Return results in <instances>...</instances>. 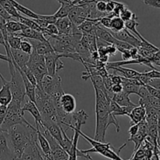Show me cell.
Segmentation results:
<instances>
[{
  "mask_svg": "<svg viewBox=\"0 0 160 160\" xmlns=\"http://www.w3.org/2000/svg\"><path fill=\"white\" fill-rule=\"evenodd\" d=\"M0 60H2V61H6V62H8V61H9V59H8L7 55L2 54V53H0Z\"/></svg>",
  "mask_w": 160,
  "mask_h": 160,
  "instance_id": "cell-55",
  "label": "cell"
},
{
  "mask_svg": "<svg viewBox=\"0 0 160 160\" xmlns=\"http://www.w3.org/2000/svg\"><path fill=\"white\" fill-rule=\"evenodd\" d=\"M20 50L28 54H31L33 51V45L28 39H22L20 45Z\"/></svg>",
  "mask_w": 160,
  "mask_h": 160,
  "instance_id": "cell-35",
  "label": "cell"
},
{
  "mask_svg": "<svg viewBox=\"0 0 160 160\" xmlns=\"http://www.w3.org/2000/svg\"><path fill=\"white\" fill-rule=\"evenodd\" d=\"M106 53H107L109 56H114V55H116L117 53H118L117 49L116 48L115 45H112V44H109L108 45H106Z\"/></svg>",
  "mask_w": 160,
  "mask_h": 160,
  "instance_id": "cell-42",
  "label": "cell"
},
{
  "mask_svg": "<svg viewBox=\"0 0 160 160\" xmlns=\"http://www.w3.org/2000/svg\"><path fill=\"white\" fill-rule=\"evenodd\" d=\"M109 32L114 36L118 40L122 41V42H124L126 43L129 44L131 46L136 47V48H139L141 45V40L137 37V36L134 35V34H132L131 32H130L128 29L126 28H123V29L120 30L119 31H112L109 30Z\"/></svg>",
  "mask_w": 160,
  "mask_h": 160,
  "instance_id": "cell-8",
  "label": "cell"
},
{
  "mask_svg": "<svg viewBox=\"0 0 160 160\" xmlns=\"http://www.w3.org/2000/svg\"><path fill=\"white\" fill-rule=\"evenodd\" d=\"M24 27L25 25H23V24H21L18 20H13L12 19L6 20V28L8 35L20 32Z\"/></svg>",
  "mask_w": 160,
  "mask_h": 160,
  "instance_id": "cell-28",
  "label": "cell"
},
{
  "mask_svg": "<svg viewBox=\"0 0 160 160\" xmlns=\"http://www.w3.org/2000/svg\"><path fill=\"white\" fill-rule=\"evenodd\" d=\"M138 123L131 125V127L128 130V133H130V136H132L135 135L138 133Z\"/></svg>",
  "mask_w": 160,
  "mask_h": 160,
  "instance_id": "cell-51",
  "label": "cell"
},
{
  "mask_svg": "<svg viewBox=\"0 0 160 160\" xmlns=\"http://www.w3.org/2000/svg\"><path fill=\"white\" fill-rule=\"evenodd\" d=\"M37 86L43 89L47 94L51 96L54 100H59L61 95L64 93L62 88V79L58 73L53 76L45 75L41 83Z\"/></svg>",
  "mask_w": 160,
  "mask_h": 160,
  "instance_id": "cell-6",
  "label": "cell"
},
{
  "mask_svg": "<svg viewBox=\"0 0 160 160\" xmlns=\"http://www.w3.org/2000/svg\"><path fill=\"white\" fill-rule=\"evenodd\" d=\"M110 23L111 18L108 17L107 15L100 17L99 24L103 27V28H106V29H109V28H110Z\"/></svg>",
  "mask_w": 160,
  "mask_h": 160,
  "instance_id": "cell-39",
  "label": "cell"
},
{
  "mask_svg": "<svg viewBox=\"0 0 160 160\" xmlns=\"http://www.w3.org/2000/svg\"><path fill=\"white\" fill-rule=\"evenodd\" d=\"M44 57H45L47 75H50V76H53V75L57 73L56 71V62H57L59 58H61L60 54L56 53V52H52V53H48L45 56H44Z\"/></svg>",
  "mask_w": 160,
  "mask_h": 160,
  "instance_id": "cell-14",
  "label": "cell"
},
{
  "mask_svg": "<svg viewBox=\"0 0 160 160\" xmlns=\"http://www.w3.org/2000/svg\"><path fill=\"white\" fill-rule=\"evenodd\" d=\"M38 18L42 19V20H45L48 24H55L57 20V18L54 16V14L52 15H40L38 14Z\"/></svg>",
  "mask_w": 160,
  "mask_h": 160,
  "instance_id": "cell-40",
  "label": "cell"
},
{
  "mask_svg": "<svg viewBox=\"0 0 160 160\" xmlns=\"http://www.w3.org/2000/svg\"><path fill=\"white\" fill-rule=\"evenodd\" d=\"M59 31V35H70L78 31V27L74 26L68 17L57 19L55 23Z\"/></svg>",
  "mask_w": 160,
  "mask_h": 160,
  "instance_id": "cell-9",
  "label": "cell"
},
{
  "mask_svg": "<svg viewBox=\"0 0 160 160\" xmlns=\"http://www.w3.org/2000/svg\"><path fill=\"white\" fill-rule=\"evenodd\" d=\"M37 130V141L39 147H40L41 151H42V154L45 156V158L47 160H51L52 155H51V148H50V145L48 144V141L46 138L45 137L43 134L41 133L38 128L35 127Z\"/></svg>",
  "mask_w": 160,
  "mask_h": 160,
  "instance_id": "cell-19",
  "label": "cell"
},
{
  "mask_svg": "<svg viewBox=\"0 0 160 160\" xmlns=\"http://www.w3.org/2000/svg\"><path fill=\"white\" fill-rule=\"evenodd\" d=\"M12 59L13 60L15 64L20 69L26 67L30 58V54L21 51L20 49H11L10 48Z\"/></svg>",
  "mask_w": 160,
  "mask_h": 160,
  "instance_id": "cell-17",
  "label": "cell"
},
{
  "mask_svg": "<svg viewBox=\"0 0 160 160\" xmlns=\"http://www.w3.org/2000/svg\"><path fill=\"white\" fill-rule=\"evenodd\" d=\"M88 119V114L83 109L71 113V125L69 126V130L71 127L81 129L82 125H85Z\"/></svg>",
  "mask_w": 160,
  "mask_h": 160,
  "instance_id": "cell-18",
  "label": "cell"
},
{
  "mask_svg": "<svg viewBox=\"0 0 160 160\" xmlns=\"http://www.w3.org/2000/svg\"><path fill=\"white\" fill-rule=\"evenodd\" d=\"M136 16L135 13L132 12L131 10H130L128 7L124 8V9L122 10V12L120 13V16L119 17L122 19L124 22L128 21V20H131L133 17H134Z\"/></svg>",
  "mask_w": 160,
  "mask_h": 160,
  "instance_id": "cell-36",
  "label": "cell"
},
{
  "mask_svg": "<svg viewBox=\"0 0 160 160\" xmlns=\"http://www.w3.org/2000/svg\"><path fill=\"white\" fill-rule=\"evenodd\" d=\"M0 5L2 6L5 9V10L12 17L17 19V20H18V18L20 17V14L15 8L13 7L12 4L9 3V0H0Z\"/></svg>",
  "mask_w": 160,
  "mask_h": 160,
  "instance_id": "cell-30",
  "label": "cell"
},
{
  "mask_svg": "<svg viewBox=\"0 0 160 160\" xmlns=\"http://www.w3.org/2000/svg\"><path fill=\"white\" fill-rule=\"evenodd\" d=\"M28 39L33 45V50L36 51V53H38L39 55H42V56H45L46 54L54 52L52 47L51 44L47 39L46 41L44 42H41L38 40H34V39Z\"/></svg>",
  "mask_w": 160,
  "mask_h": 160,
  "instance_id": "cell-15",
  "label": "cell"
},
{
  "mask_svg": "<svg viewBox=\"0 0 160 160\" xmlns=\"http://www.w3.org/2000/svg\"><path fill=\"white\" fill-rule=\"evenodd\" d=\"M142 74L148 78H160V72L158 69H153L149 72H142Z\"/></svg>",
  "mask_w": 160,
  "mask_h": 160,
  "instance_id": "cell-37",
  "label": "cell"
},
{
  "mask_svg": "<svg viewBox=\"0 0 160 160\" xmlns=\"http://www.w3.org/2000/svg\"><path fill=\"white\" fill-rule=\"evenodd\" d=\"M24 112L22 111L21 104L11 100L6 106V112L4 121L1 126V130L6 132L12 125L17 124H29L23 116Z\"/></svg>",
  "mask_w": 160,
  "mask_h": 160,
  "instance_id": "cell-4",
  "label": "cell"
},
{
  "mask_svg": "<svg viewBox=\"0 0 160 160\" xmlns=\"http://www.w3.org/2000/svg\"><path fill=\"white\" fill-rule=\"evenodd\" d=\"M115 5H116V1H113V0H107V1H106V13H109L112 12L114 7H115Z\"/></svg>",
  "mask_w": 160,
  "mask_h": 160,
  "instance_id": "cell-45",
  "label": "cell"
},
{
  "mask_svg": "<svg viewBox=\"0 0 160 160\" xmlns=\"http://www.w3.org/2000/svg\"><path fill=\"white\" fill-rule=\"evenodd\" d=\"M125 28V22L120 17H114L111 18L110 28L109 30L112 31H119Z\"/></svg>",
  "mask_w": 160,
  "mask_h": 160,
  "instance_id": "cell-32",
  "label": "cell"
},
{
  "mask_svg": "<svg viewBox=\"0 0 160 160\" xmlns=\"http://www.w3.org/2000/svg\"><path fill=\"white\" fill-rule=\"evenodd\" d=\"M0 15H1L3 18L6 19V20H10V19L12 18V17H11V16L9 15V14L8 13L6 10H5V9L1 6V5H0Z\"/></svg>",
  "mask_w": 160,
  "mask_h": 160,
  "instance_id": "cell-53",
  "label": "cell"
},
{
  "mask_svg": "<svg viewBox=\"0 0 160 160\" xmlns=\"http://www.w3.org/2000/svg\"><path fill=\"white\" fill-rule=\"evenodd\" d=\"M111 81L112 84H121L122 83V77L120 75H117L115 74H109Z\"/></svg>",
  "mask_w": 160,
  "mask_h": 160,
  "instance_id": "cell-46",
  "label": "cell"
},
{
  "mask_svg": "<svg viewBox=\"0 0 160 160\" xmlns=\"http://www.w3.org/2000/svg\"><path fill=\"white\" fill-rule=\"evenodd\" d=\"M22 111H23V112L28 111L29 113H31V115L34 117V120H35V124H38L39 125H42L41 113L34 102L28 99L26 103L24 104V105L22 107Z\"/></svg>",
  "mask_w": 160,
  "mask_h": 160,
  "instance_id": "cell-20",
  "label": "cell"
},
{
  "mask_svg": "<svg viewBox=\"0 0 160 160\" xmlns=\"http://www.w3.org/2000/svg\"><path fill=\"white\" fill-rule=\"evenodd\" d=\"M9 3L13 6V7L18 11L19 13H21L24 14L27 17H31L32 19H37L38 17V14L35 13L34 12H33L32 10L29 9L28 8L25 7L23 5L20 4L18 2H17L16 0H9Z\"/></svg>",
  "mask_w": 160,
  "mask_h": 160,
  "instance_id": "cell-26",
  "label": "cell"
},
{
  "mask_svg": "<svg viewBox=\"0 0 160 160\" xmlns=\"http://www.w3.org/2000/svg\"><path fill=\"white\" fill-rule=\"evenodd\" d=\"M147 85L152 86V87L156 88V89H160V78H150L149 82Z\"/></svg>",
  "mask_w": 160,
  "mask_h": 160,
  "instance_id": "cell-48",
  "label": "cell"
},
{
  "mask_svg": "<svg viewBox=\"0 0 160 160\" xmlns=\"http://www.w3.org/2000/svg\"><path fill=\"white\" fill-rule=\"evenodd\" d=\"M12 160H18V158H13Z\"/></svg>",
  "mask_w": 160,
  "mask_h": 160,
  "instance_id": "cell-58",
  "label": "cell"
},
{
  "mask_svg": "<svg viewBox=\"0 0 160 160\" xmlns=\"http://www.w3.org/2000/svg\"><path fill=\"white\" fill-rule=\"evenodd\" d=\"M28 67L30 69L34 76L35 77L37 85L41 83L42 78L45 75H47L46 67H45V57L42 55H39L33 50L32 53L30 54L29 61L28 62Z\"/></svg>",
  "mask_w": 160,
  "mask_h": 160,
  "instance_id": "cell-7",
  "label": "cell"
},
{
  "mask_svg": "<svg viewBox=\"0 0 160 160\" xmlns=\"http://www.w3.org/2000/svg\"><path fill=\"white\" fill-rule=\"evenodd\" d=\"M59 104L64 112L67 114H71L74 112L76 109V99L72 94L63 93L59 98Z\"/></svg>",
  "mask_w": 160,
  "mask_h": 160,
  "instance_id": "cell-10",
  "label": "cell"
},
{
  "mask_svg": "<svg viewBox=\"0 0 160 160\" xmlns=\"http://www.w3.org/2000/svg\"><path fill=\"white\" fill-rule=\"evenodd\" d=\"M6 106L4 105H0V130H1V126L4 121L5 116H6Z\"/></svg>",
  "mask_w": 160,
  "mask_h": 160,
  "instance_id": "cell-47",
  "label": "cell"
},
{
  "mask_svg": "<svg viewBox=\"0 0 160 160\" xmlns=\"http://www.w3.org/2000/svg\"><path fill=\"white\" fill-rule=\"evenodd\" d=\"M13 158H16L9 146L6 132L0 130V160H12Z\"/></svg>",
  "mask_w": 160,
  "mask_h": 160,
  "instance_id": "cell-11",
  "label": "cell"
},
{
  "mask_svg": "<svg viewBox=\"0 0 160 160\" xmlns=\"http://www.w3.org/2000/svg\"><path fill=\"white\" fill-rule=\"evenodd\" d=\"M145 115H146L145 108L141 105H138L134 107L128 116H129L131 119V125H133V124L139 123L141 121L145 119Z\"/></svg>",
  "mask_w": 160,
  "mask_h": 160,
  "instance_id": "cell-21",
  "label": "cell"
},
{
  "mask_svg": "<svg viewBox=\"0 0 160 160\" xmlns=\"http://www.w3.org/2000/svg\"><path fill=\"white\" fill-rule=\"evenodd\" d=\"M95 93V136L93 139L100 142L106 141V133L109 126V101L111 98L101 89L94 88Z\"/></svg>",
  "mask_w": 160,
  "mask_h": 160,
  "instance_id": "cell-2",
  "label": "cell"
},
{
  "mask_svg": "<svg viewBox=\"0 0 160 160\" xmlns=\"http://www.w3.org/2000/svg\"><path fill=\"white\" fill-rule=\"evenodd\" d=\"M12 155L19 158L25 149L37 141V130L31 123L12 125L6 132Z\"/></svg>",
  "mask_w": 160,
  "mask_h": 160,
  "instance_id": "cell-1",
  "label": "cell"
},
{
  "mask_svg": "<svg viewBox=\"0 0 160 160\" xmlns=\"http://www.w3.org/2000/svg\"><path fill=\"white\" fill-rule=\"evenodd\" d=\"M73 6H74V5L72 4L71 0H69V1L65 2V3H61V6L59 7V9L55 13L54 16L57 19L67 17L69 13L71 10V9L73 8Z\"/></svg>",
  "mask_w": 160,
  "mask_h": 160,
  "instance_id": "cell-29",
  "label": "cell"
},
{
  "mask_svg": "<svg viewBox=\"0 0 160 160\" xmlns=\"http://www.w3.org/2000/svg\"><path fill=\"white\" fill-rule=\"evenodd\" d=\"M145 5L152 6V7L159 9L160 8V0H142Z\"/></svg>",
  "mask_w": 160,
  "mask_h": 160,
  "instance_id": "cell-43",
  "label": "cell"
},
{
  "mask_svg": "<svg viewBox=\"0 0 160 160\" xmlns=\"http://www.w3.org/2000/svg\"><path fill=\"white\" fill-rule=\"evenodd\" d=\"M139 25V23L138 22V17L135 16L134 17H133L131 20H128V21L125 22V28L128 29V31H131L132 34H134V35L137 36L141 41H142L143 39H145V38L140 34V33L138 31L137 27Z\"/></svg>",
  "mask_w": 160,
  "mask_h": 160,
  "instance_id": "cell-27",
  "label": "cell"
},
{
  "mask_svg": "<svg viewBox=\"0 0 160 160\" xmlns=\"http://www.w3.org/2000/svg\"><path fill=\"white\" fill-rule=\"evenodd\" d=\"M131 48H132V47H131ZM119 52H120V53H121L123 60L131 59V53H130V50H127V49H122V50H119Z\"/></svg>",
  "mask_w": 160,
  "mask_h": 160,
  "instance_id": "cell-50",
  "label": "cell"
},
{
  "mask_svg": "<svg viewBox=\"0 0 160 160\" xmlns=\"http://www.w3.org/2000/svg\"><path fill=\"white\" fill-rule=\"evenodd\" d=\"M22 41V38L14 34L8 35L7 42L11 49H20V42Z\"/></svg>",
  "mask_w": 160,
  "mask_h": 160,
  "instance_id": "cell-33",
  "label": "cell"
},
{
  "mask_svg": "<svg viewBox=\"0 0 160 160\" xmlns=\"http://www.w3.org/2000/svg\"><path fill=\"white\" fill-rule=\"evenodd\" d=\"M14 35L22 38V39H34V40H38L41 42L46 41V38L44 36L43 33L42 31H38L35 30H33L31 28H28L25 26L20 32L15 33Z\"/></svg>",
  "mask_w": 160,
  "mask_h": 160,
  "instance_id": "cell-16",
  "label": "cell"
},
{
  "mask_svg": "<svg viewBox=\"0 0 160 160\" xmlns=\"http://www.w3.org/2000/svg\"><path fill=\"white\" fill-rule=\"evenodd\" d=\"M146 87L147 90H148V93L150 96L154 97H157V98H160V91L159 89H156V88L152 87V86H149V85H145Z\"/></svg>",
  "mask_w": 160,
  "mask_h": 160,
  "instance_id": "cell-38",
  "label": "cell"
},
{
  "mask_svg": "<svg viewBox=\"0 0 160 160\" xmlns=\"http://www.w3.org/2000/svg\"><path fill=\"white\" fill-rule=\"evenodd\" d=\"M8 64H9V73L11 76V80L9 82H10L12 100L22 104L26 94H25V87L21 74L19 72L18 69L13 65L12 62L8 63Z\"/></svg>",
  "mask_w": 160,
  "mask_h": 160,
  "instance_id": "cell-5",
  "label": "cell"
},
{
  "mask_svg": "<svg viewBox=\"0 0 160 160\" xmlns=\"http://www.w3.org/2000/svg\"><path fill=\"white\" fill-rule=\"evenodd\" d=\"M149 160H159V146H155L153 149L152 155L150 157Z\"/></svg>",
  "mask_w": 160,
  "mask_h": 160,
  "instance_id": "cell-49",
  "label": "cell"
},
{
  "mask_svg": "<svg viewBox=\"0 0 160 160\" xmlns=\"http://www.w3.org/2000/svg\"><path fill=\"white\" fill-rule=\"evenodd\" d=\"M110 69L113 70L114 72H120L123 75V77L128 78H138L139 75H141V72H138V71L134 70L131 68H127V67H123V66H119V67H111Z\"/></svg>",
  "mask_w": 160,
  "mask_h": 160,
  "instance_id": "cell-25",
  "label": "cell"
},
{
  "mask_svg": "<svg viewBox=\"0 0 160 160\" xmlns=\"http://www.w3.org/2000/svg\"><path fill=\"white\" fill-rule=\"evenodd\" d=\"M95 8L97 10L102 13H105L106 9V2L105 1H98L95 3Z\"/></svg>",
  "mask_w": 160,
  "mask_h": 160,
  "instance_id": "cell-41",
  "label": "cell"
},
{
  "mask_svg": "<svg viewBox=\"0 0 160 160\" xmlns=\"http://www.w3.org/2000/svg\"><path fill=\"white\" fill-rule=\"evenodd\" d=\"M111 90H112V93H119L123 91V86L121 84H113Z\"/></svg>",
  "mask_w": 160,
  "mask_h": 160,
  "instance_id": "cell-52",
  "label": "cell"
},
{
  "mask_svg": "<svg viewBox=\"0 0 160 160\" xmlns=\"http://www.w3.org/2000/svg\"><path fill=\"white\" fill-rule=\"evenodd\" d=\"M0 79L2 83L0 89V105L7 106L12 100V93L10 90V82L7 81L0 72Z\"/></svg>",
  "mask_w": 160,
  "mask_h": 160,
  "instance_id": "cell-12",
  "label": "cell"
},
{
  "mask_svg": "<svg viewBox=\"0 0 160 160\" xmlns=\"http://www.w3.org/2000/svg\"><path fill=\"white\" fill-rule=\"evenodd\" d=\"M0 44H1L2 45H3L4 47H6V43H5L4 38H3L2 33L1 30H0Z\"/></svg>",
  "mask_w": 160,
  "mask_h": 160,
  "instance_id": "cell-54",
  "label": "cell"
},
{
  "mask_svg": "<svg viewBox=\"0 0 160 160\" xmlns=\"http://www.w3.org/2000/svg\"><path fill=\"white\" fill-rule=\"evenodd\" d=\"M56 1L57 2H59V3H65V2H67V1H69V0H56Z\"/></svg>",
  "mask_w": 160,
  "mask_h": 160,
  "instance_id": "cell-56",
  "label": "cell"
},
{
  "mask_svg": "<svg viewBox=\"0 0 160 160\" xmlns=\"http://www.w3.org/2000/svg\"><path fill=\"white\" fill-rule=\"evenodd\" d=\"M122 77V86H123V92L130 96L132 93H135L138 95V89L142 83L136 78H128L125 77Z\"/></svg>",
  "mask_w": 160,
  "mask_h": 160,
  "instance_id": "cell-13",
  "label": "cell"
},
{
  "mask_svg": "<svg viewBox=\"0 0 160 160\" xmlns=\"http://www.w3.org/2000/svg\"><path fill=\"white\" fill-rule=\"evenodd\" d=\"M36 142H37V141H35V142L30 144V145L25 149L24 152H23V154L21 155V156L18 158V160H34V146Z\"/></svg>",
  "mask_w": 160,
  "mask_h": 160,
  "instance_id": "cell-34",
  "label": "cell"
},
{
  "mask_svg": "<svg viewBox=\"0 0 160 160\" xmlns=\"http://www.w3.org/2000/svg\"><path fill=\"white\" fill-rule=\"evenodd\" d=\"M111 100H112L113 101H115L116 103L118 104L119 105L122 107H136L137 104L133 103L131 100V99L129 98V96L128 94H126L125 93H123L122 91L121 93H113L112 94V97H111Z\"/></svg>",
  "mask_w": 160,
  "mask_h": 160,
  "instance_id": "cell-23",
  "label": "cell"
},
{
  "mask_svg": "<svg viewBox=\"0 0 160 160\" xmlns=\"http://www.w3.org/2000/svg\"><path fill=\"white\" fill-rule=\"evenodd\" d=\"M134 107H122L112 100L109 101V112L115 116L128 115Z\"/></svg>",
  "mask_w": 160,
  "mask_h": 160,
  "instance_id": "cell-22",
  "label": "cell"
},
{
  "mask_svg": "<svg viewBox=\"0 0 160 160\" xmlns=\"http://www.w3.org/2000/svg\"><path fill=\"white\" fill-rule=\"evenodd\" d=\"M71 130L73 131V136H72V147L69 152V159L68 160H78V155H77V150H78V143L79 140V130L81 128H76V127H71Z\"/></svg>",
  "mask_w": 160,
  "mask_h": 160,
  "instance_id": "cell-24",
  "label": "cell"
},
{
  "mask_svg": "<svg viewBox=\"0 0 160 160\" xmlns=\"http://www.w3.org/2000/svg\"><path fill=\"white\" fill-rule=\"evenodd\" d=\"M34 104L40 111L42 121H52L59 124L54 100L51 96L47 94L38 86H36L35 87Z\"/></svg>",
  "mask_w": 160,
  "mask_h": 160,
  "instance_id": "cell-3",
  "label": "cell"
},
{
  "mask_svg": "<svg viewBox=\"0 0 160 160\" xmlns=\"http://www.w3.org/2000/svg\"><path fill=\"white\" fill-rule=\"evenodd\" d=\"M149 61L152 64H156V65H160V56H159V50L156 52L152 56L151 58H149Z\"/></svg>",
  "mask_w": 160,
  "mask_h": 160,
  "instance_id": "cell-44",
  "label": "cell"
},
{
  "mask_svg": "<svg viewBox=\"0 0 160 160\" xmlns=\"http://www.w3.org/2000/svg\"><path fill=\"white\" fill-rule=\"evenodd\" d=\"M98 1H105V2H106L107 0H95V3H96V2H98Z\"/></svg>",
  "mask_w": 160,
  "mask_h": 160,
  "instance_id": "cell-57",
  "label": "cell"
},
{
  "mask_svg": "<svg viewBox=\"0 0 160 160\" xmlns=\"http://www.w3.org/2000/svg\"><path fill=\"white\" fill-rule=\"evenodd\" d=\"M17 20L20 21L21 24H23L25 25L26 27H28V28H31V29L35 30V31H42V28L38 25V24L34 21V19H29L28 17H25L20 15Z\"/></svg>",
  "mask_w": 160,
  "mask_h": 160,
  "instance_id": "cell-31",
  "label": "cell"
},
{
  "mask_svg": "<svg viewBox=\"0 0 160 160\" xmlns=\"http://www.w3.org/2000/svg\"><path fill=\"white\" fill-rule=\"evenodd\" d=\"M71 1H73V0H71Z\"/></svg>",
  "mask_w": 160,
  "mask_h": 160,
  "instance_id": "cell-59",
  "label": "cell"
}]
</instances>
